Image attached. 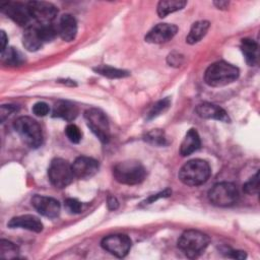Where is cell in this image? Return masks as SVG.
<instances>
[{
  "label": "cell",
  "instance_id": "6da1fadb",
  "mask_svg": "<svg viewBox=\"0 0 260 260\" xmlns=\"http://www.w3.org/2000/svg\"><path fill=\"white\" fill-rule=\"evenodd\" d=\"M239 69L225 61H217L208 66L204 73V81L209 86L218 87L232 83L239 77Z\"/></svg>",
  "mask_w": 260,
  "mask_h": 260
},
{
  "label": "cell",
  "instance_id": "7a4b0ae2",
  "mask_svg": "<svg viewBox=\"0 0 260 260\" xmlns=\"http://www.w3.org/2000/svg\"><path fill=\"white\" fill-rule=\"evenodd\" d=\"M210 167L207 161L195 158L187 161L179 171L180 181L188 186L204 184L210 176Z\"/></svg>",
  "mask_w": 260,
  "mask_h": 260
},
{
  "label": "cell",
  "instance_id": "3957f363",
  "mask_svg": "<svg viewBox=\"0 0 260 260\" xmlns=\"http://www.w3.org/2000/svg\"><path fill=\"white\" fill-rule=\"evenodd\" d=\"M115 180L125 185H136L141 183L146 176L143 165L135 159H128L118 162L113 169Z\"/></svg>",
  "mask_w": 260,
  "mask_h": 260
},
{
  "label": "cell",
  "instance_id": "277c9868",
  "mask_svg": "<svg viewBox=\"0 0 260 260\" xmlns=\"http://www.w3.org/2000/svg\"><path fill=\"white\" fill-rule=\"evenodd\" d=\"M13 128L20 136L22 141L31 148H38L43 143V132L40 124L28 116L18 117Z\"/></svg>",
  "mask_w": 260,
  "mask_h": 260
},
{
  "label": "cell",
  "instance_id": "5b68a950",
  "mask_svg": "<svg viewBox=\"0 0 260 260\" xmlns=\"http://www.w3.org/2000/svg\"><path fill=\"white\" fill-rule=\"evenodd\" d=\"M209 244V237L196 230L185 231L178 240L179 249L188 257L196 258L203 253Z\"/></svg>",
  "mask_w": 260,
  "mask_h": 260
},
{
  "label": "cell",
  "instance_id": "8992f818",
  "mask_svg": "<svg viewBox=\"0 0 260 260\" xmlns=\"http://www.w3.org/2000/svg\"><path fill=\"white\" fill-rule=\"evenodd\" d=\"M208 199L216 206H232L239 199V191L234 183L220 182L213 185V187L208 191Z\"/></svg>",
  "mask_w": 260,
  "mask_h": 260
},
{
  "label": "cell",
  "instance_id": "52a82bcc",
  "mask_svg": "<svg viewBox=\"0 0 260 260\" xmlns=\"http://www.w3.org/2000/svg\"><path fill=\"white\" fill-rule=\"evenodd\" d=\"M48 177L53 186L56 188H65L74 177L72 165L63 158H54L48 169Z\"/></svg>",
  "mask_w": 260,
  "mask_h": 260
},
{
  "label": "cell",
  "instance_id": "ba28073f",
  "mask_svg": "<svg viewBox=\"0 0 260 260\" xmlns=\"http://www.w3.org/2000/svg\"><path fill=\"white\" fill-rule=\"evenodd\" d=\"M84 118L92 133L103 143H108L111 138V133L109 122L105 113L100 109L91 108L84 112Z\"/></svg>",
  "mask_w": 260,
  "mask_h": 260
},
{
  "label": "cell",
  "instance_id": "9c48e42d",
  "mask_svg": "<svg viewBox=\"0 0 260 260\" xmlns=\"http://www.w3.org/2000/svg\"><path fill=\"white\" fill-rule=\"evenodd\" d=\"M30 15L39 24H50L58 14L57 7L46 1H30L27 3Z\"/></svg>",
  "mask_w": 260,
  "mask_h": 260
},
{
  "label": "cell",
  "instance_id": "30bf717a",
  "mask_svg": "<svg viewBox=\"0 0 260 260\" xmlns=\"http://www.w3.org/2000/svg\"><path fill=\"white\" fill-rule=\"evenodd\" d=\"M101 246L109 253L122 258L128 254L131 248V240L128 236L122 234L110 235L102 240Z\"/></svg>",
  "mask_w": 260,
  "mask_h": 260
},
{
  "label": "cell",
  "instance_id": "8fae6325",
  "mask_svg": "<svg viewBox=\"0 0 260 260\" xmlns=\"http://www.w3.org/2000/svg\"><path fill=\"white\" fill-rule=\"evenodd\" d=\"M1 11L5 13L18 25H25L29 22L31 15L27 6V3L21 2H5L1 4Z\"/></svg>",
  "mask_w": 260,
  "mask_h": 260
},
{
  "label": "cell",
  "instance_id": "7c38bea8",
  "mask_svg": "<svg viewBox=\"0 0 260 260\" xmlns=\"http://www.w3.org/2000/svg\"><path fill=\"white\" fill-rule=\"evenodd\" d=\"M30 201L34 208L46 217L55 218L60 213V203L52 197L35 195Z\"/></svg>",
  "mask_w": 260,
  "mask_h": 260
},
{
  "label": "cell",
  "instance_id": "4fadbf2b",
  "mask_svg": "<svg viewBox=\"0 0 260 260\" xmlns=\"http://www.w3.org/2000/svg\"><path fill=\"white\" fill-rule=\"evenodd\" d=\"M74 177L86 180L93 177L99 171V161L88 156H78L72 164Z\"/></svg>",
  "mask_w": 260,
  "mask_h": 260
},
{
  "label": "cell",
  "instance_id": "5bb4252c",
  "mask_svg": "<svg viewBox=\"0 0 260 260\" xmlns=\"http://www.w3.org/2000/svg\"><path fill=\"white\" fill-rule=\"evenodd\" d=\"M177 31L178 27L175 24L158 23L147 32L145 41L151 44H162L172 40Z\"/></svg>",
  "mask_w": 260,
  "mask_h": 260
},
{
  "label": "cell",
  "instance_id": "9a60e30c",
  "mask_svg": "<svg viewBox=\"0 0 260 260\" xmlns=\"http://www.w3.org/2000/svg\"><path fill=\"white\" fill-rule=\"evenodd\" d=\"M22 44L27 51L35 52L43 47L45 44L39 23L30 24L26 26L22 36Z\"/></svg>",
  "mask_w": 260,
  "mask_h": 260
},
{
  "label": "cell",
  "instance_id": "2e32d148",
  "mask_svg": "<svg viewBox=\"0 0 260 260\" xmlns=\"http://www.w3.org/2000/svg\"><path fill=\"white\" fill-rule=\"evenodd\" d=\"M195 111H196V114L203 119H213L221 122H230V118L226 112L222 108L214 104H210V103L199 104L196 107Z\"/></svg>",
  "mask_w": 260,
  "mask_h": 260
},
{
  "label": "cell",
  "instance_id": "e0dca14e",
  "mask_svg": "<svg viewBox=\"0 0 260 260\" xmlns=\"http://www.w3.org/2000/svg\"><path fill=\"white\" fill-rule=\"evenodd\" d=\"M57 31L63 41H73L77 34L76 19L71 14H63L57 24Z\"/></svg>",
  "mask_w": 260,
  "mask_h": 260
},
{
  "label": "cell",
  "instance_id": "ac0fdd59",
  "mask_svg": "<svg viewBox=\"0 0 260 260\" xmlns=\"http://www.w3.org/2000/svg\"><path fill=\"white\" fill-rule=\"evenodd\" d=\"M7 225L11 229L19 228V229L28 230L30 232H36V233H40L43 230V223L41 219L30 214H24V215L12 217L7 223Z\"/></svg>",
  "mask_w": 260,
  "mask_h": 260
},
{
  "label": "cell",
  "instance_id": "d6986e66",
  "mask_svg": "<svg viewBox=\"0 0 260 260\" xmlns=\"http://www.w3.org/2000/svg\"><path fill=\"white\" fill-rule=\"evenodd\" d=\"M78 115V108L75 104L69 101L60 100L55 103L52 111V116L54 118H61L65 121H73Z\"/></svg>",
  "mask_w": 260,
  "mask_h": 260
},
{
  "label": "cell",
  "instance_id": "ffe728a7",
  "mask_svg": "<svg viewBox=\"0 0 260 260\" xmlns=\"http://www.w3.org/2000/svg\"><path fill=\"white\" fill-rule=\"evenodd\" d=\"M200 145H201V141H200L199 134L196 131V129L192 128L186 133V135L181 143L180 154L182 156L190 155L191 153H193L194 151L199 149Z\"/></svg>",
  "mask_w": 260,
  "mask_h": 260
},
{
  "label": "cell",
  "instance_id": "44dd1931",
  "mask_svg": "<svg viewBox=\"0 0 260 260\" xmlns=\"http://www.w3.org/2000/svg\"><path fill=\"white\" fill-rule=\"evenodd\" d=\"M241 50L249 66H255L258 61V45L254 40L243 39Z\"/></svg>",
  "mask_w": 260,
  "mask_h": 260
},
{
  "label": "cell",
  "instance_id": "7402d4cb",
  "mask_svg": "<svg viewBox=\"0 0 260 260\" xmlns=\"http://www.w3.org/2000/svg\"><path fill=\"white\" fill-rule=\"evenodd\" d=\"M208 28L209 22L207 20H199L194 22L186 38V42L191 45L198 43L206 35Z\"/></svg>",
  "mask_w": 260,
  "mask_h": 260
},
{
  "label": "cell",
  "instance_id": "603a6c76",
  "mask_svg": "<svg viewBox=\"0 0 260 260\" xmlns=\"http://www.w3.org/2000/svg\"><path fill=\"white\" fill-rule=\"evenodd\" d=\"M186 4L187 2L183 0H161L157 4V14L164 18L170 13L183 9Z\"/></svg>",
  "mask_w": 260,
  "mask_h": 260
},
{
  "label": "cell",
  "instance_id": "cb8c5ba5",
  "mask_svg": "<svg viewBox=\"0 0 260 260\" xmlns=\"http://www.w3.org/2000/svg\"><path fill=\"white\" fill-rule=\"evenodd\" d=\"M1 59L3 64L7 66H20L24 62V57L20 51L13 47L6 48L4 52L1 53Z\"/></svg>",
  "mask_w": 260,
  "mask_h": 260
},
{
  "label": "cell",
  "instance_id": "d4e9b609",
  "mask_svg": "<svg viewBox=\"0 0 260 260\" xmlns=\"http://www.w3.org/2000/svg\"><path fill=\"white\" fill-rule=\"evenodd\" d=\"M93 70L96 73H99L103 76L109 77V78H121V77H125V76L129 75L128 71H125L122 69H117V68H114L109 65H100V66L93 68Z\"/></svg>",
  "mask_w": 260,
  "mask_h": 260
},
{
  "label": "cell",
  "instance_id": "484cf974",
  "mask_svg": "<svg viewBox=\"0 0 260 260\" xmlns=\"http://www.w3.org/2000/svg\"><path fill=\"white\" fill-rule=\"evenodd\" d=\"M18 247L7 240H1L0 241V256L2 258H6V259H13V258H17L18 257Z\"/></svg>",
  "mask_w": 260,
  "mask_h": 260
},
{
  "label": "cell",
  "instance_id": "4316f807",
  "mask_svg": "<svg viewBox=\"0 0 260 260\" xmlns=\"http://www.w3.org/2000/svg\"><path fill=\"white\" fill-rule=\"evenodd\" d=\"M145 140L152 144V145H166L167 144V138L164 130L161 129H152L149 132L145 134Z\"/></svg>",
  "mask_w": 260,
  "mask_h": 260
},
{
  "label": "cell",
  "instance_id": "83f0119b",
  "mask_svg": "<svg viewBox=\"0 0 260 260\" xmlns=\"http://www.w3.org/2000/svg\"><path fill=\"white\" fill-rule=\"evenodd\" d=\"M170 105H171L170 98H165V99L156 102L150 109V111L147 115V119L150 120V119H153V118L159 116L160 114H162L164 112H166L169 109Z\"/></svg>",
  "mask_w": 260,
  "mask_h": 260
},
{
  "label": "cell",
  "instance_id": "f1b7e54d",
  "mask_svg": "<svg viewBox=\"0 0 260 260\" xmlns=\"http://www.w3.org/2000/svg\"><path fill=\"white\" fill-rule=\"evenodd\" d=\"M243 190L245 193L249 195H254L258 193V190H259V173L258 172L243 185Z\"/></svg>",
  "mask_w": 260,
  "mask_h": 260
},
{
  "label": "cell",
  "instance_id": "f546056e",
  "mask_svg": "<svg viewBox=\"0 0 260 260\" xmlns=\"http://www.w3.org/2000/svg\"><path fill=\"white\" fill-rule=\"evenodd\" d=\"M65 133L67 138L72 142V143H79L81 140L82 133L80 129L75 125V124H69L67 125L65 129Z\"/></svg>",
  "mask_w": 260,
  "mask_h": 260
},
{
  "label": "cell",
  "instance_id": "4dcf8cb0",
  "mask_svg": "<svg viewBox=\"0 0 260 260\" xmlns=\"http://www.w3.org/2000/svg\"><path fill=\"white\" fill-rule=\"evenodd\" d=\"M65 208L70 213H79L82 210V204L77 199L68 198L65 200Z\"/></svg>",
  "mask_w": 260,
  "mask_h": 260
},
{
  "label": "cell",
  "instance_id": "1f68e13d",
  "mask_svg": "<svg viewBox=\"0 0 260 260\" xmlns=\"http://www.w3.org/2000/svg\"><path fill=\"white\" fill-rule=\"evenodd\" d=\"M32 113L38 116V117H44L46 115L49 114L50 112V108L48 106V104L44 103V102H38L36 103L34 106H32V109H31Z\"/></svg>",
  "mask_w": 260,
  "mask_h": 260
},
{
  "label": "cell",
  "instance_id": "d6a6232c",
  "mask_svg": "<svg viewBox=\"0 0 260 260\" xmlns=\"http://www.w3.org/2000/svg\"><path fill=\"white\" fill-rule=\"evenodd\" d=\"M17 111V107L14 105H2L1 106V122H4L5 119L10 116L12 113Z\"/></svg>",
  "mask_w": 260,
  "mask_h": 260
},
{
  "label": "cell",
  "instance_id": "836d02e7",
  "mask_svg": "<svg viewBox=\"0 0 260 260\" xmlns=\"http://www.w3.org/2000/svg\"><path fill=\"white\" fill-rule=\"evenodd\" d=\"M171 194H172V191H171L170 189H166V190H164L162 192H159V193H157V194H155V195H152V196L148 197L144 202H145V204H150V203H153L155 200H157V199H159V198L169 197Z\"/></svg>",
  "mask_w": 260,
  "mask_h": 260
},
{
  "label": "cell",
  "instance_id": "e575fe53",
  "mask_svg": "<svg viewBox=\"0 0 260 260\" xmlns=\"http://www.w3.org/2000/svg\"><path fill=\"white\" fill-rule=\"evenodd\" d=\"M182 60H183V57L177 53H172L168 57L169 64L173 66H180L182 64Z\"/></svg>",
  "mask_w": 260,
  "mask_h": 260
},
{
  "label": "cell",
  "instance_id": "d590c367",
  "mask_svg": "<svg viewBox=\"0 0 260 260\" xmlns=\"http://www.w3.org/2000/svg\"><path fill=\"white\" fill-rule=\"evenodd\" d=\"M226 256L228 257H231V258H234V259H244L246 258V253L244 251H238V250H232V251H229V253H226Z\"/></svg>",
  "mask_w": 260,
  "mask_h": 260
},
{
  "label": "cell",
  "instance_id": "8d00e7d4",
  "mask_svg": "<svg viewBox=\"0 0 260 260\" xmlns=\"http://www.w3.org/2000/svg\"><path fill=\"white\" fill-rule=\"evenodd\" d=\"M118 205H119V202H118V200L114 196H110L108 198V207H109L110 210L117 209Z\"/></svg>",
  "mask_w": 260,
  "mask_h": 260
},
{
  "label": "cell",
  "instance_id": "74e56055",
  "mask_svg": "<svg viewBox=\"0 0 260 260\" xmlns=\"http://www.w3.org/2000/svg\"><path fill=\"white\" fill-rule=\"evenodd\" d=\"M7 45V37L3 30H1V53L5 51Z\"/></svg>",
  "mask_w": 260,
  "mask_h": 260
},
{
  "label": "cell",
  "instance_id": "f35d334b",
  "mask_svg": "<svg viewBox=\"0 0 260 260\" xmlns=\"http://www.w3.org/2000/svg\"><path fill=\"white\" fill-rule=\"evenodd\" d=\"M214 5H216L218 8H224L228 5V2L224 1H219V2H214Z\"/></svg>",
  "mask_w": 260,
  "mask_h": 260
}]
</instances>
